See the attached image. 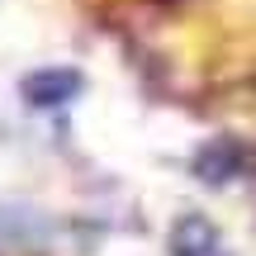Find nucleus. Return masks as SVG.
Listing matches in <instances>:
<instances>
[{"mask_svg": "<svg viewBox=\"0 0 256 256\" xmlns=\"http://www.w3.org/2000/svg\"><path fill=\"white\" fill-rule=\"evenodd\" d=\"M24 90H28V100H34V104H57V100H66V95L76 90V76H66V72H43V76H34Z\"/></svg>", "mask_w": 256, "mask_h": 256, "instance_id": "obj_1", "label": "nucleus"}]
</instances>
